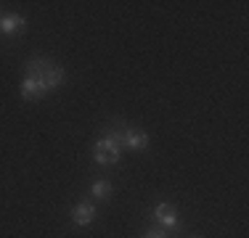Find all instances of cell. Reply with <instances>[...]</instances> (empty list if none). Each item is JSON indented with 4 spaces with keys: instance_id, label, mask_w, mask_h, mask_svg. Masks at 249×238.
<instances>
[{
    "instance_id": "9",
    "label": "cell",
    "mask_w": 249,
    "mask_h": 238,
    "mask_svg": "<svg viewBox=\"0 0 249 238\" xmlns=\"http://www.w3.org/2000/svg\"><path fill=\"white\" fill-rule=\"evenodd\" d=\"M141 238H170V233L167 230H146Z\"/></svg>"
},
{
    "instance_id": "1",
    "label": "cell",
    "mask_w": 249,
    "mask_h": 238,
    "mask_svg": "<svg viewBox=\"0 0 249 238\" xmlns=\"http://www.w3.org/2000/svg\"><path fill=\"white\" fill-rule=\"evenodd\" d=\"M24 71H27L29 80H37L45 90H53V87H58L64 80H67L64 69L58 67V64H53L51 58H43V56L29 58V61L24 64Z\"/></svg>"
},
{
    "instance_id": "10",
    "label": "cell",
    "mask_w": 249,
    "mask_h": 238,
    "mask_svg": "<svg viewBox=\"0 0 249 238\" xmlns=\"http://www.w3.org/2000/svg\"><path fill=\"white\" fill-rule=\"evenodd\" d=\"M188 238H199V236H188Z\"/></svg>"
},
{
    "instance_id": "3",
    "label": "cell",
    "mask_w": 249,
    "mask_h": 238,
    "mask_svg": "<svg viewBox=\"0 0 249 238\" xmlns=\"http://www.w3.org/2000/svg\"><path fill=\"white\" fill-rule=\"evenodd\" d=\"M93 220H96V206L90 204V201H80V204L74 206L72 212V222L77 228H85V225H90Z\"/></svg>"
},
{
    "instance_id": "4",
    "label": "cell",
    "mask_w": 249,
    "mask_h": 238,
    "mask_svg": "<svg viewBox=\"0 0 249 238\" xmlns=\"http://www.w3.org/2000/svg\"><path fill=\"white\" fill-rule=\"evenodd\" d=\"M154 217H157V222L162 225V228H167V230H175L178 225V212H175V206L173 204H159L157 206V212H154Z\"/></svg>"
},
{
    "instance_id": "5",
    "label": "cell",
    "mask_w": 249,
    "mask_h": 238,
    "mask_svg": "<svg viewBox=\"0 0 249 238\" xmlns=\"http://www.w3.org/2000/svg\"><path fill=\"white\" fill-rule=\"evenodd\" d=\"M24 16L19 14H8L0 19V34H16V32H24Z\"/></svg>"
},
{
    "instance_id": "8",
    "label": "cell",
    "mask_w": 249,
    "mask_h": 238,
    "mask_svg": "<svg viewBox=\"0 0 249 238\" xmlns=\"http://www.w3.org/2000/svg\"><path fill=\"white\" fill-rule=\"evenodd\" d=\"M93 196H96V199H109L111 196V183L109 180H96L93 183Z\"/></svg>"
},
{
    "instance_id": "7",
    "label": "cell",
    "mask_w": 249,
    "mask_h": 238,
    "mask_svg": "<svg viewBox=\"0 0 249 238\" xmlns=\"http://www.w3.org/2000/svg\"><path fill=\"white\" fill-rule=\"evenodd\" d=\"M146 146H149V133H143V130H127V148L143 151Z\"/></svg>"
},
{
    "instance_id": "6",
    "label": "cell",
    "mask_w": 249,
    "mask_h": 238,
    "mask_svg": "<svg viewBox=\"0 0 249 238\" xmlns=\"http://www.w3.org/2000/svg\"><path fill=\"white\" fill-rule=\"evenodd\" d=\"M45 93H48V90H45L37 80H29V77H27V80L21 82V98H27V101H40Z\"/></svg>"
},
{
    "instance_id": "2",
    "label": "cell",
    "mask_w": 249,
    "mask_h": 238,
    "mask_svg": "<svg viewBox=\"0 0 249 238\" xmlns=\"http://www.w3.org/2000/svg\"><path fill=\"white\" fill-rule=\"evenodd\" d=\"M120 151L122 148L117 146L111 138H101L96 143V153H93V159H96L98 164H117L120 162Z\"/></svg>"
}]
</instances>
